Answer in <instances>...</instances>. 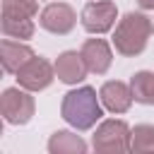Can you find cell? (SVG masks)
Wrapping results in <instances>:
<instances>
[]
</instances>
